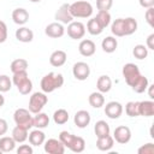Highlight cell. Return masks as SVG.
<instances>
[{"label":"cell","instance_id":"cell-44","mask_svg":"<svg viewBox=\"0 0 154 154\" xmlns=\"http://www.w3.org/2000/svg\"><path fill=\"white\" fill-rule=\"evenodd\" d=\"M34 149L30 144H20L17 148V154H32Z\"/></svg>","mask_w":154,"mask_h":154},{"label":"cell","instance_id":"cell-11","mask_svg":"<svg viewBox=\"0 0 154 154\" xmlns=\"http://www.w3.org/2000/svg\"><path fill=\"white\" fill-rule=\"evenodd\" d=\"M113 138L120 144H126L131 140V130L126 125H119L113 131Z\"/></svg>","mask_w":154,"mask_h":154},{"label":"cell","instance_id":"cell-38","mask_svg":"<svg viewBox=\"0 0 154 154\" xmlns=\"http://www.w3.org/2000/svg\"><path fill=\"white\" fill-rule=\"evenodd\" d=\"M125 113L130 117V118H135L138 117V101H129L125 105Z\"/></svg>","mask_w":154,"mask_h":154},{"label":"cell","instance_id":"cell-1","mask_svg":"<svg viewBox=\"0 0 154 154\" xmlns=\"http://www.w3.org/2000/svg\"><path fill=\"white\" fill-rule=\"evenodd\" d=\"M59 140L63 142L65 148H69L73 153H82L85 149V141L81 136H76L69 131H61Z\"/></svg>","mask_w":154,"mask_h":154},{"label":"cell","instance_id":"cell-12","mask_svg":"<svg viewBox=\"0 0 154 154\" xmlns=\"http://www.w3.org/2000/svg\"><path fill=\"white\" fill-rule=\"evenodd\" d=\"M55 19L57 22L61 24H69L73 20V17L70 12V4H63L55 12Z\"/></svg>","mask_w":154,"mask_h":154},{"label":"cell","instance_id":"cell-49","mask_svg":"<svg viewBox=\"0 0 154 154\" xmlns=\"http://www.w3.org/2000/svg\"><path fill=\"white\" fill-rule=\"evenodd\" d=\"M4 103H5V97L2 96V93H0V108L4 106Z\"/></svg>","mask_w":154,"mask_h":154},{"label":"cell","instance_id":"cell-20","mask_svg":"<svg viewBox=\"0 0 154 154\" xmlns=\"http://www.w3.org/2000/svg\"><path fill=\"white\" fill-rule=\"evenodd\" d=\"M138 114L142 117H152L154 116V102L152 100H144L138 102Z\"/></svg>","mask_w":154,"mask_h":154},{"label":"cell","instance_id":"cell-37","mask_svg":"<svg viewBox=\"0 0 154 154\" xmlns=\"http://www.w3.org/2000/svg\"><path fill=\"white\" fill-rule=\"evenodd\" d=\"M132 54L136 59L143 60L148 57V48L146 47V45H136L132 49Z\"/></svg>","mask_w":154,"mask_h":154},{"label":"cell","instance_id":"cell-27","mask_svg":"<svg viewBox=\"0 0 154 154\" xmlns=\"http://www.w3.org/2000/svg\"><path fill=\"white\" fill-rule=\"evenodd\" d=\"M148 85H149L148 78L144 77V76H142V75H140V77L132 83L131 89H132L135 93H137V94H142V93H144V91L147 90Z\"/></svg>","mask_w":154,"mask_h":154},{"label":"cell","instance_id":"cell-15","mask_svg":"<svg viewBox=\"0 0 154 154\" xmlns=\"http://www.w3.org/2000/svg\"><path fill=\"white\" fill-rule=\"evenodd\" d=\"M90 120H91L90 113L88 111H85V109H79L73 116V122L77 125V128H79V129L87 128L90 124Z\"/></svg>","mask_w":154,"mask_h":154},{"label":"cell","instance_id":"cell-50","mask_svg":"<svg viewBox=\"0 0 154 154\" xmlns=\"http://www.w3.org/2000/svg\"><path fill=\"white\" fill-rule=\"evenodd\" d=\"M29 1H31V2H40L41 0H29Z\"/></svg>","mask_w":154,"mask_h":154},{"label":"cell","instance_id":"cell-46","mask_svg":"<svg viewBox=\"0 0 154 154\" xmlns=\"http://www.w3.org/2000/svg\"><path fill=\"white\" fill-rule=\"evenodd\" d=\"M146 47H147L148 49H154V34H150V35L147 37Z\"/></svg>","mask_w":154,"mask_h":154},{"label":"cell","instance_id":"cell-19","mask_svg":"<svg viewBox=\"0 0 154 154\" xmlns=\"http://www.w3.org/2000/svg\"><path fill=\"white\" fill-rule=\"evenodd\" d=\"M28 138H29V143H30L31 146L38 147V146H41V144L45 143V141H46V135H45V132H43L41 129H35V130L30 131Z\"/></svg>","mask_w":154,"mask_h":154},{"label":"cell","instance_id":"cell-22","mask_svg":"<svg viewBox=\"0 0 154 154\" xmlns=\"http://www.w3.org/2000/svg\"><path fill=\"white\" fill-rule=\"evenodd\" d=\"M114 146V138L111 135L103 136V137H97L96 140V147L101 152H108L113 148Z\"/></svg>","mask_w":154,"mask_h":154},{"label":"cell","instance_id":"cell-25","mask_svg":"<svg viewBox=\"0 0 154 154\" xmlns=\"http://www.w3.org/2000/svg\"><path fill=\"white\" fill-rule=\"evenodd\" d=\"M28 131L29 130H26L25 128H22V126L16 125L13 128V130H12V135L11 136L16 141V143H23V142H25L28 140V136H29Z\"/></svg>","mask_w":154,"mask_h":154},{"label":"cell","instance_id":"cell-42","mask_svg":"<svg viewBox=\"0 0 154 154\" xmlns=\"http://www.w3.org/2000/svg\"><path fill=\"white\" fill-rule=\"evenodd\" d=\"M144 18L147 20V23L153 28L154 26V7H149L144 12Z\"/></svg>","mask_w":154,"mask_h":154},{"label":"cell","instance_id":"cell-33","mask_svg":"<svg viewBox=\"0 0 154 154\" xmlns=\"http://www.w3.org/2000/svg\"><path fill=\"white\" fill-rule=\"evenodd\" d=\"M111 31L117 37L125 36V34H124V22H123V18H118V19H116V20L112 22V24H111Z\"/></svg>","mask_w":154,"mask_h":154},{"label":"cell","instance_id":"cell-26","mask_svg":"<svg viewBox=\"0 0 154 154\" xmlns=\"http://www.w3.org/2000/svg\"><path fill=\"white\" fill-rule=\"evenodd\" d=\"M117 47H118V41L113 36H106L102 40V42H101V48L106 53H113V52H116Z\"/></svg>","mask_w":154,"mask_h":154},{"label":"cell","instance_id":"cell-16","mask_svg":"<svg viewBox=\"0 0 154 154\" xmlns=\"http://www.w3.org/2000/svg\"><path fill=\"white\" fill-rule=\"evenodd\" d=\"M95 51H96V46L94 43V41L89 40V38H84L79 42L78 45V52L81 53V55L83 57H91L95 54Z\"/></svg>","mask_w":154,"mask_h":154},{"label":"cell","instance_id":"cell-51","mask_svg":"<svg viewBox=\"0 0 154 154\" xmlns=\"http://www.w3.org/2000/svg\"><path fill=\"white\" fill-rule=\"evenodd\" d=\"M1 153H2V152H1V150H0V154H1Z\"/></svg>","mask_w":154,"mask_h":154},{"label":"cell","instance_id":"cell-28","mask_svg":"<svg viewBox=\"0 0 154 154\" xmlns=\"http://www.w3.org/2000/svg\"><path fill=\"white\" fill-rule=\"evenodd\" d=\"M88 102H89V105H90L91 107H94V108H100V107H102V106L105 105V96H103V94L100 93V91H94V93H91V94L89 95Z\"/></svg>","mask_w":154,"mask_h":154},{"label":"cell","instance_id":"cell-17","mask_svg":"<svg viewBox=\"0 0 154 154\" xmlns=\"http://www.w3.org/2000/svg\"><path fill=\"white\" fill-rule=\"evenodd\" d=\"M66 59H67V54L65 51H61V49H57L54 51L51 57H49V64L54 67H60L63 66L65 63H66Z\"/></svg>","mask_w":154,"mask_h":154},{"label":"cell","instance_id":"cell-35","mask_svg":"<svg viewBox=\"0 0 154 154\" xmlns=\"http://www.w3.org/2000/svg\"><path fill=\"white\" fill-rule=\"evenodd\" d=\"M53 120L58 125H63L69 120V112L64 108H59L53 113Z\"/></svg>","mask_w":154,"mask_h":154},{"label":"cell","instance_id":"cell-3","mask_svg":"<svg viewBox=\"0 0 154 154\" xmlns=\"http://www.w3.org/2000/svg\"><path fill=\"white\" fill-rule=\"evenodd\" d=\"M12 83L17 87L18 91L22 95H28L32 90V82L29 78V75L26 71H19L13 73Z\"/></svg>","mask_w":154,"mask_h":154},{"label":"cell","instance_id":"cell-21","mask_svg":"<svg viewBox=\"0 0 154 154\" xmlns=\"http://www.w3.org/2000/svg\"><path fill=\"white\" fill-rule=\"evenodd\" d=\"M16 38L19 41V42H23V43H29L32 41L34 38V32L31 29L26 28V26H20L19 29L16 30Z\"/></svg>","mask_w":154,"mask_h":154},{"label":"cell","instance_id":"cell-41","mask_svg":"<svg viewBox=\"0 0 154 154\" xmlns=\"http://www.w3.org/2000/svg\"><path fill=\"white\" fill-rule=\"evenodd\" d=\"M137 153L138 154H154V144L152 142L146 143L137 149Z\"/></svg>","mask_w":154,"mask_h":154},{"label":"cell","instance_id":"cell-4","mask_svg":"<svg viewBox=\"0 0 154 154\" xmlns=\"http://www.w3.org/2000/svg\"><path fill=\"white\" fill-rule=\"evenodd\" d=\"M70 12L73 18H89L93 14V6L88 1L78 0L70 4Z\"/></svg>","mask_w":154,"mask_h":154},{"label":"cell","instance_id":"cell-40","mask_svg":"<svg viewBox=\"0 0 154 154\" xmlns=\"http://www.w3.org/2000/svg\"><path fill=\"white\" fill-rule=\"evenodd\" d=\"M113 5V0H96V7L99 11H108Z\"/></svg>","mask_w":154,"mask_h":154},{"label":"cell","instance_id":"cell-6","mask_svg":"<svg viewBox=\"0 0 154 154\" xmlns=\"http://www.w3.org/2000/svg\"><path fill=\"white\" fill-rule=\"evenodd\" d=\"M47 102H48V96L46 95V93H43V91H36L29 99V111L32 114L38 113L47 105Z\"/></svg>","mask_w":154,"mask_h":154},{"label":"cell","instance_id":"cell-8","mask_svg":"<svg viewBox=\"0 0 154 154\" xmlns=\"http://www.w3.org/2000/svg\"><path fill=\"white\" fill-rule=\"evenodd\" d=\"M67 35L72 40H81L85 35V25L82 22H75L67 24Z\"/></svg>","mask_w":154,"mask_h":154},{"label":"cell","instance_id":"cell-48","mask_svg":"<svg viewBox=\"0 0 154 154\" xmlns=\"http://www.w3.org/2000/svg\"><path fill=\"white\" fill-rule=\"evenodd\" d=\"M147 89H148V95H149V97H150V99L153 100V99H154V93H153V89H154V85H153V84H149Z\"/></svg>","mask_w":154,"mask_h":154},{"label":"cell","instance_id":"cell-5","mask_svg":"<svg viewBox=\"0 0 154 154\" xmlns=\"http://www.w3.org/2000/svg\"><path fill=\"white\" fill-rule=\"evenodd\" d=\"M13 120L16 125L25 128L26 130H30L32 126V116L31 112L26 108H17L13 113Z\"/></svg>","mask_w":154,"mask_h":154},{"label":"cell","instance_id":"cell-31","mask_svg":"<svg viewBox=\"0 0 154 154\" xmlns=\"http://www.w3.org/2000/svg\"><path fill=\"white\" fill-rule=\"evenodd\" d=\"M123 22H124V34L125 36H129V35H132L134 32H136L137 30V20L132 17H128V18H123Z\"/></svg>","mask_w":154,"mask_h":154},{"label":"cell","instance_id":"cell-43","mask_svg":"<svg viewBox=\"0 0 154 154\" xmlns=\"http://www.w3.org/2000/svg\"><path fill=\"white\" fill-rule=\"evenodd\" d=\"M7 25L4 20H0V43H4L7 40Z\"/></svg>","mask_w":154,"mask_h":154},{"label":"cell","instance_id":"cell-30","mask_svg":"<svg viewBox=\"0 0 154 154\" xmlns=\"http://www.w3.org/2000/svg\"><path fill=\"white\" fill-rule=\"evenodd\" d=\"M94 132H95L96 137H103V136L109 135L111 129H109L108 123H106L105 120H99V122H96V123H95V126H94Z\"/></svg>","mask_w":154,"mask_h":154},{"label":"cell","instance_id":"cell-2","mask_svg":"<svg viewBox=\"0 0 154 154\" xmlns=\"http://www.w3.org/2000/svg\"><path fill=\"white\" fill-rule=\"evenodd\" d=\"M63 84H64V76L61 73L49 72L42 77L40 87L43 93L48 94V93H53L55 89L61 88Z\"/></svg>","mask_w":154,"mask_h":154},{"label":"cell","instance_id":"cell-23","mask_svg":"<svg viewBox=\"0 0 154 154\" xmlns=\"http://www.w3.org/2000/svg\"><path fill=\"white\" fill-rule=\"evenodd\" d=\"M49 125V117L43 113V112H38L35 113V116L32 117V126L36 129H45Z\"/></svg>","mask_w":154,"mask_h":154},{"label":"cell","instance_id":"cell-45","mask_svg":"<svg viewBox=\"0 0 154 154\" xmlns=\"http://www.w3.org/2000/svg\"><path fill=\"white\" fill-rule=\"evenodd\" d=\"M8 130V124L4 118H0V136H4Z\"/></svg>","mask_w":154,"mask_h":154},{"label":"cell","instance_id":"cell-9","mask_svg":"<svg viewBox=\"0 0 154 154\" xmlns=\"http://www.w3.org/2000/svg\"><path fill=\"white\" fill-rule=\"evenodd\" d=\"M43 149L48 154H64L65 153V146L60 140L57 138H48L43 143Z\"/></svg>","mask_w":154,"mask_h":154},{"label":"cell","instance_id":"cell-24","mask_svg":"<svg viewBox=\"0 0 154 154\" xmlns=\"http://www.w3.org/2000/svg\"><path fill=\"white\" fill-rule=\"evenodd\" d=\"M96 88H97V91L105 94V93H108L112 88V79L109 76L107 75H102L97 78L96 81Z\"/></svg>","mask_w":154,"mask_h":154},{"label":"cell","instance_id":"cell-10","mask_svg":"<svg viewBox=\"0 0 154 154\" xmlns=\"http://www.w3.org/2000/svg\"><path fill=\"white\" fill-rule=\"evenodd\" d=\"M73 77L78 81H85L90 75V67L84 61H77L72 66Z\"/></svg>","mask_w":154,"mask_h":154},{"label":"cell","instance_id":"cell-7","mask_svg":"<svg viewBox=\"0 0 154 154\" xmlns=\"http://www.w3.org/2000/svg\"><path fill=\"white\" fill-rule=\"evenodd\" d=\"M122 73H123V77L126 82V84L129 87L132 85V83L140 77L141 72H140V69L136 64L134 63H128L123 66V70H122Z\"/></svg>","mask_w":154,"mask_h":154},{"label":"cell","instance_id":"cell-13","mask_svg":"<svg viewBox=\"0 0 154 154\" xmlns=\"http://www.w3.org/2000/svg\"><path fill=\"white\" fill-rule=\"evenodd\" d=\"M45 34L51 37V38H59L61 36H64L65 34V28L64 24L59 23V22H53L49 23L46 28H45Z\"/></svg>","mask_w":154,"mask_h":154},{"label":"cell","instance_id":"cell-29","mask_svg":"<svg viewBox=\"0 0 154 154\" xmlns=\"http://www.w3.org/2000/svg\"><path fill=\"white\" fill-rule=\"evenodd\" d=\"M16 148V141L12 138V136H0V150L2 153L12 152Z\"/></svg>","mask_w":154,"mask_h":154},{"label":"cell","instance_id":"cell-18","mask_svg":"<svg viewBox=\"0 0 154 154\" xmlns=\"http://www.w3.org/2000/svg\"><path fill=\"white\" fill-rule=\"evenodd\" d=\"M12 19L18 25H24L29 20V12L23 7H17L12 11Z\"/></svg>","mask_w":154,"mask_h":154},{"label":"cell","instance_id":"cell-32","mask_svg":"<svg viewBox=\"0 0 154 154\" xmlns=\"http://www.w3.org/2000/svg\"><path fill=\"white\" fill-rule=\"evenodd\" d=\"M87 30H88V32L90 35L97 36V35H100L103 31V28L100 25V23L94 17V18H91V19L88 20V23H87Z\"/></svg>","mask_w":154,"mask_h":154},{"label":"cell","instance_id":"cell-36","mask_svg":"<svg viewBox=\"0 0 154 154\" xmlns=\"http://www.w3.org/2000/svg\"><path fill=\"white\" fill-rule=\"evenodd\" d=\"M95 19L100 23V25L103 29L107 28L111 24V14H109L108 11H99L97 14H96V17H95Z\"/></svg>","mask_w":154,"mask_h":154},{"label":"cell","instance_id":"cell-34","mask_svg":"<svg viewBox=\"0 0 154 154\" xmlns=\"http://www.w3.org/2000/svg\"><path fill=\"white\" fill-rule=\"evenodd\" d=\"M28 66H29L28 60H25V59H23V58L14 59V60L11 63V65H10L12 73H16V72H19V71H26Z\"/></svg>","mask_w":154,"mask_h":154},{"label":"cell","instance_id":"cell-14","mask_svg":"<svg viewBox=\"0 0 154 154\" xmlns=\"http://www.w3.org/2000/svg\"><path fill=\"white\" fill-rule=\"evenodd\" d=\"M123 113V105L118 101H109L105 106V114L109 119H118Z\"/></svg>","mask_w":154,"mask_h":154},{"label":"cell","instance_id":"cell-39","mask_svg":"<svg viewBox=\"0 0 154 154\" xmlns=\"http://www.w3.org/2000/svg\"><path fill=\"white\" fill-rule=\"evenodd\" d=\"M12 79L7 75H0V93H7L12 88Z\"/></svg>","mask_w":154,"mask_h":154},{"label":"cell","instance_id":"cell-47","mask_svg":"<svg viewBox=\"0 0 154 154\" xmlns=\"http://www.w3.org/2000/svg\"><path fill=\"white\" fill-rule=\"evenodd\" d=\"M138 2L143 8H149L154 6V0H138Z\"/></svg>","mask_w":154,"mask_h":154}]
</instances>
